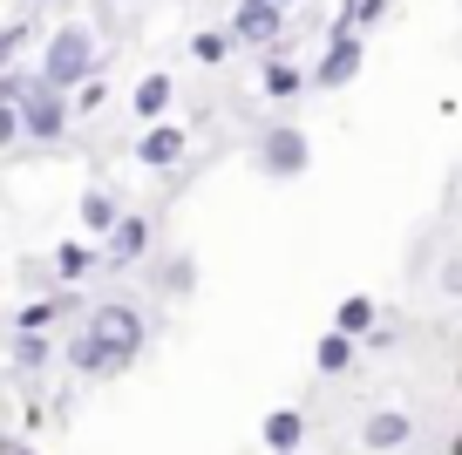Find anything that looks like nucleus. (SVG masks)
Segmentation results:
<instances>
[{
  "label": "nucleus",
  "instance_id": "423d86ee",
  "mask_svg": "<svg viewBox=\"0 0 462 455\" xmlns=\"http://www.w3.org/2000/svg\"><path fill=\"white\" fill-rule=\"evenodd\" d=\"M361 69H367V42L354 28H333L327 48H319V61H313V88H319V96H333V88H346Z\"/></svg>",
  "mask_w": 462,
  "mask_h": 455
},
{
  "label": "nucleus",
  "instance_id": "20e7f679",
  "mask_svg": "<svg viewBox=\"0 0 462 455\" xmlns=\"http://www.w3.org/2000/svg\"><path fill=\"white\" fill-rule=\"evenodd\" d=\"M82 320L102 333V340H116L130 360L150 347V313H143V306H130V299H96V306H88Z\"/></svg>",
  "mask_w": 462,
  "mask_h": 455
},
{
  "label": "nucleus",
  "instance_id": "4be33fe9",
  "mask_svg": "<svg viewBox=\"0 0 462 455\" xmlns=\"http://www.w3.org/2000/svg\"><path fill=\"white\" fill-rule=\"evenodd\" d=\"M28 34H34V7H21V14L7 21V34H0V61H7V69H21V48H28Z\"/></svg>",
  "mask_w": 462,
  "mask_h": 455
},
{
  "label": "nucleus",
  "instance_id": "5701e85b",
  "mask_svg": "<svg viewBox=\"0 0 462 455\" xmlns=\"http://www.w3.org/2000/svg\"><path fill=\"white\" fill-rule=\"evenodd\" d=\"M102 102H109V75H88V82L75 88V116H96Z\"/></svg>",
  "mask_w": 462,
  "mask_h": 455
},
{
  "label": "nucleus",
  "instance_id": "39448f33",
  "mask_svg": "<svg viewBox=\"0 0 462 455\" xmlns=\"http://www.w3.org/2000/svg\"><path fill=\"white\" fill-rule=\"evenodd\" d=\"M69 116H75V96H69V88H55L48 75L28 88V102H21L28 143H61V136H69Z\"/></svg>",
  "mask_w": 462,
  "mask_h": 455
},
{
  "label": "nucleus",
  "instance_id": "4468645a",
  "mask_svg": "<svg viewBox=\"0 0 462 455\" xmlns=\"http://www.w3.org/2000/svg\"><path fill=\"white\" fill-rule=\"evenodd\" d=\"M259 441H265V455H300L306 414H300V408H273V414L259 422Z\"/></svg>",
  "mask_w": 462,
  "mask_h": 455
},
{
  "label": "nucleus",
  "instance_id": "dca6fc26",
  "mask_svg": "<svg viewBox=\"0 0 462 455\" xmlns=\"http://www.w3.org/2000/svg\"><path fill=\"white\" fill-rule=\"evenodd\" d=\"M381 320H388V313H381V299H374V292H346L340 306H333V327H340V333H354V340H367V333H374Z\"/></svg>",
  "mask_w": 462,
  "mask_h": 455
},
{
  "label": "nucleus",
  "instance_id": "ddd939ff",
  "mask_svg": "<svg viewBox=\"0 0 462 455\" xmlns=\"http://www.w3.org/2000/svg\"><path fill=\"white\" fill-rule=\"evenodd\" d=\"M259 88H265V96H273V102H292V96H300V88H313V69H300V61H286V55H273V48H265Z\"/></svg>",
  "mask_w": 462,
  "mask_h": 455
},
{
  "label": "nucleus",
  "instance_id": "6ab92c4d",
  "mask_svg": "<svg viewBox=\"0 0 462 455\" xmlns=\"http://www.w3.org/2000/svg\"><path fill=\"white\" fill-rule=\"evenodd\" d=\"M231 48H245L238 28H198V34H190V61H204V69H225Z\"/></svg>",
  "mask_w": 462,
  "mask_h": 455
},
{
  "label": "nucleus",
  "instance_id": "9b49d317",
  "mask_svg": "<svg viewBox=\"0 0 462 455\" xmlns=\"http://www.w3.org/2000/svg\"><path fill=\"white\" fill-rule=\"evenodd\" d=\"M136 163H143V171H177V163H184V129H177V123H143V136H136Z\"/></svg>",
  "mask_w": 462,
  "mask_h": 455
},
{
  "label": "nucleus",
  "instance_id": "b1692460",
  "mask_svg": "<svg viewBox=\"0 0 462 455\" xmlns=\"http://www.w3.org/2000/svg\"><path fill=\"white\" fill-rule=\"evenodd\" d=\"M435 285H442L448 299H462V258H448V265H442V279H435Z\"/></svg>",
  "mask_w": 462,
  "mask_h": 455
},
{
  "label": "nucleus",
  "instance_id": "6e6552de",
  "mask_svg": "<svg viewBox=\"0 0 462 455\" xmlns=\"http://www.w3.org/2000/svg\"><path fill=\"white\" fill-rule=\"evenodd\" d=\"M231 28H238L245 48H273L279 34H286V0H238V7H231Z\"/></svg>",
  "mask_w": 462,
  "mask_h": 455
},
{
  "label": "nucleus",
  "instance_id": "cd10ccee",
  "mask_svg": "<svg viewBox=\"0 0 462 455\" xmlns=\"http://www.w3.org/2000/svg\"><path fill=\"white\" fill-rule=\"evenodd\" d=\"M456 7H462V0H456Z\"/></svg>",
  "mask_w": 462,
  "mask_h": 455
},
{
  "label": "nucleus",
  "instance_id": "f8f14e48",
  "mask_svg": "<svg viewBox=\"0 0 462 455\" xmlns=\"http://www.w3.org/2000/svg\"><path fill=\"white\" fill-rule=\"evenodd\" d=\"M75 225H82L88 238H109V231L123 225V204H116V190L88 184V190H82V204H75Z\"/></svg>",
  "mask_w": 462,
  "mask_h": 455
},
{
  "label": "nucleus",
  "instance_id": "f3484780",
  "mask_svg": "<svg viewBox=\"0 0 462 455\" xmlns=\"http://www.w3.org/2000/svg\"><path fill=\"white\" fill-rule=\"evenodd\" d=\"M96 265H102V238H96V245H88V238H61V245H55V279H61V285L88 279Z\"/></svg>",
  "mask_w": 462,
  "mask_h": 455
},
{
  "label": "nucleus",
  "instance_id": "bb28decb",
  "mask_svg": "<svg viewBox=\"0 0 462 455\" xmlns=\"http://www.w3.org/2000/svg\"><path fill=\"white\" fill-rule=\"evenodd\" d=\"M21 7H48V0H21Z\"/></svg>",
  "mask_w": 462,
  "mask_h": 455
},
{
  "label": "nucleus",
  "instance_id": "9d476101",
  "mask_svg": "<svg viewBox=\"0 0 462 455\" xmlns=\"http://www.w3.org/2000/svg\"><path fill=\"white\" fill-rule=\"evenodd\" d=\"M402 441H415V414H408V408H374L361 422V449L367 455H394Z\"/></svg>",
  "mask_w": 462,
  "mask_h": 455
},
{
  "label": "nucleus",
  "instance_id": "aec40b11",
  "mask_svg": "<svg viewBox=\"0 0 462 455\" xmlns=\"http://www.w3.org/2000/svg\"><path fill=\"white\" fill-rule=\"evenodd\" d=\"M157 292H163V299H190V292H198V258H190V252H171V258L157 265Z\"/></svg>",
  "mask_w": 462,
  "mask_h": 455
},
{
  "label": "nucleus",
  "instance_id": "f03ea898",
  "mask_svg": "<svg viewBox=\"0 0 462 455\" xmlns=\"http://www.w3.org/2000/svg\"><path fill=\"white\" fill-rule=\"evenodd\" d=\"M61 367H69V374H82V381H116V374L130 367V354H123L116 340H102V333L82 320V327H75L69 340H61Z\"/></svg>",
  "mask_w": 462,
  "mask_h": 455
},
{
  "label": "nucleus",
  "instance_id": "393cba45",
  "mask_svg": "<svg viewBox=\"0 0 462 455\" xmlns=\"http://www.w3.org/2000/svg\"><path fill=\"white\" fill-rule=\"evenodd\" d=\"M0 455H42V449H34L28 435H7V449H0Z\"/></svg>",
  "mask_w": 462,
  "mask_h": 455
},
{
  "label": "nucleus",
  "instance_id": "2eb2a0df",
  "mask_svg": "<svg viewBox=\"0 0 462 455\" xmlns=\"http://www.w3.org/2000/svg\"><path fill=\"white\" fill-rule=\"evenodd\" d=\"M171 102H177V82H171V69H150L143 82H136L130 109L143 116V123H163V116H171Z\"/></svg>",
  "mask_w": 462,
  "mask_h": 455
},
{
  "label": "nucleus",
  "instance_id": "a211bd4d",
  "mask_svg": "<svg viewBox=\"0 0 462 455\" xmlns=\"http://www.w3.org/2000/svg\"><path fill=\"white\" fill-rule=\"evenodd\" d=\"M354 354H361V340L340 333V327H327V333H319V347H313V367L319 374H346V367H354Z\"/></svg>",
  "mask_w": 462,
  "mask_h": 455
},
{
  "label": "nucleus",
  "instance_id": "412c9836",
  "mask_svg": "<svg viewBox=\"0 0 462 455\" xmlns=\"http://www.w3.org/2000/svg\"><path fill=\"white\" fill-rule=\"evenodd\" d=\"M388 7H394V0H340V14L327 21V34H333V28L367 34V28H381V21H388Z\"/></svg>",
  "mask_w": 462,
  "mask_h": 455
},
{
  "label": "nucleus",
  "instance_id": "0eeeda50",
  "mask_svg": "<svg viewBox=\"0 0 462 455\" xmlns=\"http://www.w3.org/2000/svg\"><path fill=\"white\" fill-rule=\"evenodd\" d=\"M150 245H157V225H150V218H136V211H123V225L102 238V265L130 272V265H143V258H150Z\"/></svg>",
  "mask_w": 462,
  "mask_h": 455
},
{
  "label": "nucleus",
  "instance_id": "1a4fd4ad",
  "mask_svg": "<svg viewBox=\"0 0 462 455\" xmlns=\"http://www.w3.org/2000/svg\"><path fill=\"white\" fill-rule=\"evenodd\" d=\"M55 354H61L55 333H34V327H14V333H7V367H14L21 387H28L42 367H55Z\"/></svg>",
  "mask_w": 462,
  "mask_h": 455
},
{
  "label": "nucleus",
  "instance_id": "f257e3e1",
  "mask_svg": "<svg viewBox=\"0 0 462 455\" xmlns=\"http://www.w3.org/2000/svg\"><path fill=\"white\" fill-rule=\"evenodd\" d=\"M102 69H109V61H102L96 28H88V21H61V28L42 42V75L55 88H69V96L88 82V75H102Z\"/></svg>",
  "mask_w": 462,
  "mask_h": 455
},
{
  "label": "nucleus",
  "instance_id": "7ed1b4c3",
  "mask_svg": "<svg viewBox=\"0 0 462 455\" xmlns=\"http://www.w3.org/2000/svg\"><path fill=\"white\" fill-rule=\"evenodd\" d=\"M259 171L279 177V184L306 177V171H313V136H306L300 123H273V129L259 136Z\"/></svg>",
  "mask_w": 462,
  "mask_h": 455
},
{
  "label": "nucleus",
  "instance_id": "a878e982",
  "mask_svg": "<svg viewBox=\"0 0 462 455\" xmlns=\"http://www.w3.org/2000/svg\"><path fill=\"white\" fill-rule=\"evenodd\" d=\"M448 455H462V435H456V441H448Z\"/></svg>",
  "mask_w": 462,
  "mask_h": 455
}]
</instances>
